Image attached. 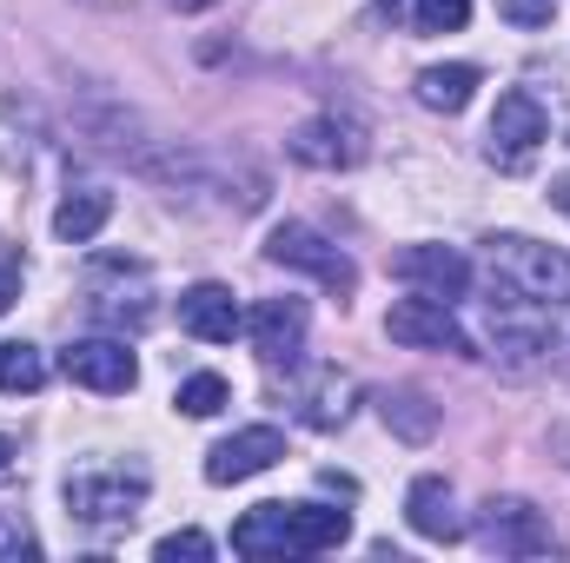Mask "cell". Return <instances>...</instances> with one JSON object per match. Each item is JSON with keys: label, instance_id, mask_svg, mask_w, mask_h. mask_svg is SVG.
<instances>
[{"label": "cell", "instance_id": "1", "mask_svg": "<svg viewBox=\"0 0 570 563\" xmlns=\"http://www.w3.org/2000/svg\"><path fill=\"white\" fill-rule=\"evenodd\" d=\"M146 491H153L146 464H80L67 477V517L94 524V531H120L140 517Z\"/></svg>", "mask_w": 570, "mask_h": 563}, {"label": "cell", "instance_id": "2", "mask_svg": "<svg viewBox=\"0 0 570 563\" xmlns=\"http://www.w3.org/2000/svg\"><path fill=\"white\" fill-rule=\"evenodd\" d=\"M484 266L491 279L518 298H538V305H564L570 298V253L544 246V239H524V233H504V239H484Z\"/></svg>", "mask_w": 570, "mask_h": 563}, {"label": "cell", "instance_id": "3", "mask_svg": "<svg viewBox=\"0 0 570 563\" xmlns=\"http://www.w3.org/2000/svg\"><path fill=\"white\" fill-rule=\"evenodd\" d=\"M266 259L285 266V273H305V279H318L325 292H338V298H352V285H358V266L318 233V226H305V219H285L273 226V239H266Z\"/></svg>", "mask_w": 570, "mask_h": 563}, {"label": "cell", "instance_id": "4", "mask_svg": "<svg viewBox=\"0 0 570 563\" xmlns=\"http://www.w3.org/2000/svg\"><path fill=\"white\" fill-rule=\"evenodd\" d=\"M478 544L498 551V557H551L558 551V531L538 504L524 497H491L484 517H478Z\"/></svg>", "mask_w": 570, "mask_h": 563}, {"label": "cell", "instance_id": "5", "mask_svg": "<svg viewBox=\"0 0 570 563\" xmlns=\"http://www.w3.org/2000/svg\"><path fill=\"white\" fill-rule=\"evenodd\" d=\"M285 405H292V418L312 424V431H338L352 418V405H358V378L338 372V365H305L285 385Z\"/></svg>", "mask_w": 570, "mask_h": 563}, {"label": "cell", "instance_id": "6", "mask_svg": "<svg viewBox=\"0 0 570 563\" xmlns=\"http://www.w3.org/2000/svg\"><path fill=\"white\" fill-rule=\"evenodd\" d=\"M385 332H392V345H412V352H458V358H471V332L451 318V305L444 298H399L392 312H385Z\"/></svg>", "mask_w": 570, "mask_h": 563}, {"label": "cell", "instance_id": "7", "mask_svg": "<svg viewBox=\"0 0 570 563\" xmlns=\"http://www.w3.org/2000/svg\"><path fill=\"white\" fill-rule=\"evenodd\" d=\"M60 372H67L73 385L100 392V398H127V392L140 385V358L127 352V338H80V345L60 352Z\"/></svg>", "mask_w": 570, "mask_h": 563}, {"label": "cell", "instance_id": "8", "mask_svg": "<svg viewBox=\"0 0 570 563\" xmlns=\"http://www.w3.org/2000/svg\"><path fill=\"white\" fill-rule=\"evenodd\" d=\"M491 345L511 358V365H531L538 352H551V305L538 298H518V292H491Z\"/></svg>", "mask_w": 570, "mask_h": 563}, {"label": "cell", "instance_id": "9", "mask_svg": "<svg viewBox=\"0 0 570 563\" xmlns=\"http://www.w3.org/2000/svg\"><path fill=\"white\" fill-rule=\"evenodd\" d=\"M551 134V113L538 107V93H524V87H511V93H498V113H491V140L484 152L498 159V166H524L538 146Z\"/></svg>", "mask_w": 570, "mask_h": 563}, {"label": "cell", "instance_id": "10", "mask_svg": "<svg viewBox=\"0 0 570 563\" xmlns=\"http://www.w3.org/2000/svg\"><path fill=\"white\" fill-rule=\"evenodd\" d=\"M279 457H285L279 424H246V431H233V437H219V444L206 451V477H213V484H246V477L273 471Z\"/></svg>", "mask_w": 570, "mask_h": 563}, {"label": "cell", "instance_id": "11", "mask_svg": "<svg viewBox=\"0 0 570 563\" xmlns=\"http://www.w3.org/2000/svg\"><path fill=\"white\" fill-rule=\"evenodd\" d=\"M305 298H259L253 312H246V338H253V352L266 358V365H298V352H305Z\"/></svg>", "mask_w": 570, "mask_h": 563}, {"label": "cell", "instance_id": "12", "mask_svg": "<svg viewBox=\"0 0 570 563\" xmlns=\"http://www.w3.org/2000/svg\"><path fill=\"white\" fill-rule=\"evenodd\" d=\"M179 325H186L199 345H233V338L246 332V312H239V298L219 279H199V285L179 292Z\"/></svg>", "mask_w": 570, "mask_h": 563}, {"label": "cell", "instance_id": "13", "mask_svg": "<svg viewBox=\"0 0 570 563\" xmlns=\"http://www.w3.org/2000/svg\"><path fill=\"white\" fill-rule=\"evenodd\" d=\"M392 273L412 285V292H425V298H444V305L471 292V259L451 253V246H405L392 259Z\"/></svg>", "mask_w": 570, "mask_h": 563}, {"label": "cell", "instance_id": "14", "mask_svg": "<svg viewBox=\"0 0 570 563\" xmlns=\"http://www.w3.org/2000/svg\"><path fill=\"white\" fill-rule=\"evenodd\" d=\"M285 152L298 159V166H318V172H345V166H358L365 159V140H358V127L352 120H338V113H318V120H305Z\"/></svg>", "mask_w": 570, "mask_h": 563}, {"label": "cell", "instance_id": "15", "mask_svg": "<svg viewBox=\"0 0 570 563\" xmlns=\"http://www.w3.org/2000/svg\"><path fill=\"white\" fill-rule=\"evenodd\" d=\"M405 524L425 537V544H458L464 537V517H458V497H451V477H412V491H405Z\"/></svg>", "mask_w": 570, "mask_h": 563}, {"label": "cell", "instance_id": "16", "mask_svg": "<svg viewBox=\"0 0 570 563\" xmlns=\"http://www.w3.org/2000/svg\"><path fill=\"white\" fill-rule=\"evenodd\" d=\"M345 537H352V511H332V504H285V544H292V557L338 551Z\"/></svg>", "mask_w": 570, "mask_h": 563}, {"label": "cell", "instance_id": "17", "mask_svg": "<svg viewBox=\"0 0 570 563\" xmlns=\"http://www.w3.org/2000/svg\"><path fill=\"white\" fill-rule=\"evenodd\" d=\"M114 219V192H100V186H73L60 206H53V233L67 239V246H87V239H100V226Z\"/></svg>", "mask_w": 570, "mask_h": 563}, {"label": "cell", "instance_id": "18", "mask_svg": "<svg viewBox=\"0 0 570 563\" xmlns=\"http://www.w3.org/2000/svg\"><path fill=\"white\" fill-rule=\"evenodd\" d=\"M87 305H94V318L114 325V332H140L146 318H153V305H146V279L127 292V285H107L100 266H94V279H87Z\"/></svg>", "mask_w": 570, "mask_h": 563}, {"label": "cell", "instance_id": "19", "mask_svg": "<svg viewBox=\"0 0 570 563\" xmlns=\"http://www.w3.org/2000/svg\"><path fill=\"white\" fill-rule=\"evenodd\" d=\"M412 93H419V107H431V113H464L471 93H478V67H464V60H451V67H425Z\"/></svg>", "mask_w": 570, "mask_h": 563}, {"label": "cell", "instance_id": "20", "mask_svg": "<svg viewBox=\"0 0 570 563\" xmlns=\"http://www.w3.org/2000/svg\"><path fill=\"white\" fill-rule=\"evenodd\" d=\"M47 385V352L27 345V338H7L0 345V392L20 398V392H40Z\"/></svg>", "mask_w": 570, "mask_h": 563}, {"label": "cell", "instance_id": "21", "mask_svg": "<svg viewBox=\"0 0 570 563\" xmlns=\"http://www.w3.org/2000/svg\"><path fill=\"white\" fill-rule=\"evenodd\" d=\"M379 412H385V424H392L405 444H425L431 431H438V405H431L425 392H392Z\"/></svg>", "mask_w": 570, "mask_h": 563}, {"label": "cell", "instance_id": "22", "mask_svg": "<svg viewBox=\"0 0 570 563\" xmlns=\"http://www.w3.org/2000/svg\"><path fill=\"white\" fill-rule=\"evenodd\" d=\"M186 418H213V412H226L233 405V385L219 378V372H193L186 385H179V398H173Z\"/></svg>", "mask_w": 570, "mask_h": 563}, {"label": "cell", "instance_id": "23", "mask_svg": "<svg viewBox=\"0 0 570 563\" xmlns=\"http://www.w3.org/2000/svg\"><path fill=\"white\" fill-rule=\"evenodd\" d=\"M412 20H419V33H458L471 20V0H419Z\"/></svg>", "mask_w": 570, "mask_h": 563}, {"label": "cell", "instance_id": "24", "mask_svg": "<svg viewBox=\"0 0 570 563\" xmlns=\"http://www.w3.org/2000/svg\"><path fill=\"white\" fill-rule=\"evenodd\" d=\"M153 557L159 563H206L213 557V537H206V531H173V537H159V544H153Z\"/></svg>", "mask_w": 570, "mask_h": 563}, {"label": "cell", "instance_id": "25", "mask_svg": "<svg viewBox=\"0 0 570 563\" xmlns=\"http://www.w3.org/2000/svg\"><path fill=\"white\" fill-rule=\"evenodd\" d=\"M33 551H40V537L27 531V517L0 511V563H20V557H33Z\"/></svg>", "mask_w": 570, "mask_h": 563}, {"label": "cell", "instance_id": "26", "mask_svg": "<svg viewBox=\"0 0 570 563\" xmlns=\"http://www.w3.org/2000/svg\"><path fill=\"white\" fill-rule=\"evenodd\" d=\"M498 13H504L511 27H551L558 0H498Z\"/></svg>", "mask_w": 570, "mask_h": 563}, {"label": "cell", "instance_id": "27", "mask_svg": "<svg viewBox=\"0 0 570 563\" xmlns=\"http://www.w3.org/2000/svg\"><path fill=\"white\" fill-rule=\"evenodd\" d=\"M20 279H27V266H20V253L13 246H0V312L20 298Z\"/></svg>", "mask_w": 570, "mask_h": 563}, {"label": "cell", "instance_id": "28", "mask_svg": "<svg viewBox=\"0 0 570 563\" xmlns=\"http://www.w3.org/2000/svg\"><path fill=\"white\" fill-rule=\"evenodd\" d=\"M551 206H558V213H570V172H564V179H551Z\"/></svg>", "mask_w": 570, "mask_h": 563}, {"label": "cell", "instance_id": "29", "mask_svg": "<svg viewBox=\"0 0 570 563\" xmlns=\"http://www.w3.org/2000/svg\"><path fill=\"white\" fill-rule=\"evenodd\" d=\"M166 7H179V13H199V7H213V0H166Z\"/></svg>", "mask_w": 570, "mask_h": 563}, {"label": "cell", "instance_id": "30", "mask_svg": "<svg viewBox=\"0 0 570 563\" xmlns=\"http://www.w3.org/2000/svg\"><path fill=\"white\" fill-rule=\"evenodd\" d=\"M7 457H13V444H7V437H0V471H7Z\"/></svg>", "mask_w": 570, "mask_h": 563}, {"label": "cell", "instance_id": "31", "mask_svg": "<svg viewBox=\"0 0 570 563\" xmlns=\"http://www.w3.org/2000/svg\"><path fill=\"white\" fill-rule=\"evenodd\" d=\"M94 7H127V0H94Z\"/></svg>", "mask_w": 570, "mask_h": 563}, {"label": "cell", "instance_id": "32", "mask_svg": "<svg viewBox=\"0 0 570 563\" xmlns=\"http://www.w3.org/2000/svg\"><path fill=\"white\" fill-rule=\"evenodd\" d=\"M564 451H570V431H564Z\"/></svg>", "mask_w": 570, "mask_h": 563}]
</instances>
